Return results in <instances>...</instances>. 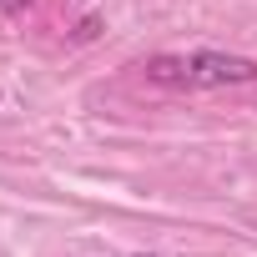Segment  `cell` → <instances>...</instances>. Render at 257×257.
<instances>
[{
    "mask_svg": "<svg viewBox=\"0 0 257 257\" xmlns=\"http://www.w3.org/2000/svg\"><path fill=\"white\" fill-rule=\"evenodd\" d=\"M147 81L157 86H182V91H212V86H247L257 81V61L252 56H232V51H192V56H152Z\"/></svg>",
    "mask_w": 257,
    "mask_h": 257,
    "instance_id": "6da1fadb",
    "label": "cell"
},
{
    "mask_svg": "<svg viewBox=\"0 0 257 257\" xmlns=\"http://www.w3.org/2000/svg\"><path fill=\"white\" fill-rule=\"evenodd\" d=\"M36 6V0H0V11H6V16H26Z\"/></svg>",
    "mask_w": 257,
    "mask_h": 257,
    "instance_id": "7a4b0ae2",
    "label": "cell"
}]
</instances>
